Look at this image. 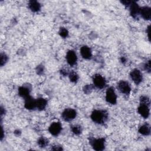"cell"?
Returning a JSON list of instances; mask_svg holds the SVG:
<instances>
[{
    "mask_svg": "<svg viewBox=\"0 0 151 151\" xmlns=\"http://www.w3.org/2000/svg\"><path fill=\"white\" fill-rule=\"evenodd\" d=\"M107 117V113L103 110H96L91 114V118L93 122L97 123H103Z\"/></svg>",
    "mask_w": 151,
    "mask_h": 151,
    "instance_id": "obj_1",
    "label": "cell"
},
{
    "mask_svg": "<svg viewBox=\"0 0 151 151\" xmlns=\"http://www.w3.org/2000/svg\"><path fill=\"white\" fill-rule=\"evenodd\" d=\"M106 101L110 104H114L116 103L117 96L113 88L109 87L107 88L106 94Z\"/></svg>",
    "mask_w": 151,
    "mask_h": 151,
    "instance_id": "obj_2",
    "label": "cell"
},
{
    "mask_svg": "<svg viewBox=\"0 0 151 151\" xmlns=\"http://www.w3.org/2000/svg\"><path fill=\"white\" fill-rule=\"evenodd\" d=\"M93 149L96 150L100 151L102 150L104 148V139L103 138H100L97 139H93L90 142Z\"/></svg>",
    "mask_w": 151,
    "mask_h": 151,
    "instance_id": "obj_3",
    "label": "cell"
},
{
    "mask_svg": "<svg viewBox=\"0 0 151 151\" xmlns=\"http://www.w3.org/2000/svg\"><path fill=\"white\" fill-rule=\"evenodd\" d=\"M76 111L72 109H67L62 113V117L65 121H70L76 116Z\"/></svg>",
    "mask_w": 151,
    "mask_h": 151,
    "instance_id": "obj_4",
    "label": "cell"
},
{
    "mask_svg": "<svg viewBox=\"0 0 151 151\" xmlns=\"http://www.w3.org/2000/svg\"><path fill=\"white\" fill-rule=\"evenodd\" d=\"M130 77L132 79V80L136 83V84H139L142 81L143 77H142V74L141 72L137 70V69H134L133 70L130 74Z\"/></svg>",
    "mask_w": 151,
    "mask_h": 151,
    "instance_id": "obj_5",
    "label": "cell"
},
{
    "mask_svg": "<svg viewBox=\"0 0 151 151\" xmlns=\"http://www.w3.org/2000/svg\"><path fill=\"white\" fill-rule=\"evenodd\" d=\"M93 83L94 86L99 88H103L106 84L105 79L100 74H96L94 76Z\"/></svg>",
    "mask_w": 151,
    "mask_h": 151,
    "instance_id": "obj_6",
    "label": "cell"
},
{
    "mask_svg": "<svg viewBox=\"0 0 151 151\" xmlns=\"http://www.w3.org/2000/svg\"><path fill=\"white\" fill-rule=\"evenodd\" d=\"M61 129L62 127L60 123L54 122L50 125L49 127V132L51 134L54 136H57L60 133Z\"/></svg>",
    "mask_w": 151,
    "mask_h": 151,
    "instance_id": "obj_7",
    "label": "cell"
},
{
    "mask_svg": "<svg viewBox=\"0 0 151 151\" xmlns=\"http://www.w3.org/2000/svg\"><path fill=\"white\" fill-rule=\"evenodd\" d=\"M118 88L121 93L126 94H129L131 90L129 83L125 81H121L119 83Z\"/></svg>",
    "mask_w": 151,
    "mask_h": 151,
    "instance_id": "obj_8",
    "label": "cell"
},
{
    "mask_svg": "<svg viewBox=\"0 0 151 151\" xmlns=\"http://www.w3.org/2000/svg\"><path fill=\"white\" fill-rule=\"evenodd\" d=\"M25 107L28 110H32L36 107V100L30 96L25 99Z\"/></svg>",
    "mask_w": 151,
    "mask_h": 151,
    "instance_id": "obj_9",
    "label": "cell"
},
{
    "mask_svg": "<svg viewBox=\"0 0 151 151\" xmlns=\"http://www.w3.org/2000/svg\"><path fill=\"white\" fill-rule=\"evenodd\" d=\"M67 63L70 65H74L77 61V55L75 52L73 50H70L67 52L66 55Z\"/></svg>",
    "mask_w": 151,
    "mask_h": 151,
    "instance_id": "obj_10",
    "label": "cell"
},
{
    "mask_svg": "<svg viewBox=\"0 0 151 151\" xmlns=\"http://www.w3.org/2000/svg\"><path fill=\"white\" fill-rule=\"evenodd\" d=\"M148 105L140 104L138 107V113L144 118H147L149 116V108Z\"/></svg>",
    "mask_w": 151,
    "mask_h": 151,
    "instance_id": "obj_11",
    "label": "cell"
},
{
    "mask_svg": "<svg viewBox=\"0 0 151 151\" xmlns=\"http://www.w3.org/2000/svg\"><path fill=\"white\" fill-rule=\"evenodd\" d=\"M129 6L131 15L134 18L137 17V15L140 14V7L139 6L138 4L134 1H132Z\"/></svg>",
    "mask_w": 151,
    "mask_h": 151,
    "instance_id": "obj_12",
    "label": "cell"
},
{
    "mask_svg": "<svg viewBox=\"0 0 151 151\" xmlns=\"http://www.w3.org/2000/svg\"><path fill=\"white\" fill-rule=\"evenodd\" d=\"M140 14L145 19H150L151 17L150 8L148 6H143L140 8Z\"/></svg>",
    "mask_w": 151,
    "mask_h": 151,
    "instance_id": "obj_13",
    "label": "cell"
},
{
    "mask_svg": "<svg viewBox=\"0 0 151 151\" xmlns=\"http://www.w3.org/2000/svg\"><path fill=\"white\" fill-rule=\"evenodd\" d=\"M80 53L81 56L85 59H90L91 57V51L87 46H83L80 49Z\"/></svg>",
    "mask_w": 151,
    "mask_h": 151,
    "instance_id": "obj_14",
    "label": "cell"
},
{
    "mask_svg": "<svg viewBox=\"0 0 151 151\" xmlns=\"http://www.w3.org/2000/svg\"><path fill=\"white\" fill-rule=\"evenodd\" d=\"M29 8L33 12H37L41 8L40 4L37 1H30L28 4Z\"/></svg>",
    "mask_w": 151,
    "mask_h": 151,
    "instance_id": "obj_15",
    "label": "cell"
},
{
    "mask_svg": "<svg viewBox=\"0 0 151 151\" xmlns=\"http://www.w3.org/2000/svg\"><path fill=\"white\" fill-rule=\"evenodd\" d=\"M18 93L21 97L26 99L29 96V89L27 87L21 86L18 88Z\"/></svg>",
    "mask_w": 151,
    "mask_h": 151,
    "instance_id": "obj_16",
    "label": "cell"
},
{
    "mask_svg": "<svg viewBox=\"0 0 151 151\" xmlns=\"http://www.w3.org/2000/svg\"><path fill=\"white\" fill-rule=\"evenodd\" d=\"M47 105V101L43 98H38L36 100V107L39 110H44Z\"/></svg>",
    "mask_w": 151,
    "mask_h": 151,
    "instance_id": "obj_17",
    "label": "cell"
},
{
    "mask_svg": "<svg viewBox=\"0 0 151 151\" xmlns=\"http://www.w3.org/2000/svg\"><path fill=\"white\" fill-rule=\"evenodd\" d=\"M139 132L140 134L143 135H145V136L149 135L150 133V126L148 124H143L139 128Z\"/></svg>",
    "mask_w": 151,
    "mask_h": 151,
    "instance_id": "obj_18",
    "label": "cell"
},
{
    "mask_svg": "<svg viewBox=\"0 0 151 151\" xmlns=\"http://www.w3.org/2000/svg\"><path fill=\"white\" fill-rule=\"evenodd\" d=\"M48 143V140L46 139L45 138L41 137H40L38 140V145L40 146V147H45Z\"/></svg>",
    "mask_w": 151,
    "mask_h": 151,
    "instance_id": "obj_19",
    "label": "cell"
},
{
    "mask_svg": "<svg viewBox=\"0 0 151 151\" xmlns=\"http://www.w3.org/2000/svg\"><path fill=\"white\" fill-rule=\"evenodd\" d=\"M69 78L71 82L76 83L77 81V80L78 79V76L76 73H75L74 71H71L69 74Z\"/></svg>",
    "mask_w": 151,
    "mask_h": 151,
    "instance_id": "obj_20",
    "label": "cell"
},
{
    "mask_svg": "<svg viewBox=\"0 0 151 151\" xmlns=\"http://www.w3.org/2000/svg\"><path fill=\"white\" fill-rule=\"evenodd\" d=\"M72 131L75 134L78 135L81 133L82 129H81V126H80L78 125H75L72 127Z\"/></svg>",
    "mask_w": 151,
    "mask_h": 151,
    "instance_id": "obj_21",
    "label": "cell"
},
{
    "mask_svg": "<svg viewBox=\"0 0 151 151\" xmlns=\"http://www.w3.org/2000/svg\"><path fill=\"white\" fill-rule=\"evenodd\" d=\"M59 34L61 37L63 38H66L68 35V32L67 29L65 28H61L59 31Z\"/></svg>",
    "mask_w": 151,
    "mask_h": 151,
    "instance_id": "obj_22",
    "label": "cell"
},
{
    "mask_svg": "<svg viewBox=\"0 0 151 151\" xmlns=\"http://www.w3.org/2000/svg\"><path fill=\"white\" fill-rule=\"evenodd\" d=\"M8 60L7 56L5 54H1V61H0V64L1 66L4 65L5 63Z\"/></svg>",
    "mask_w": 151,
    "mask_h": 151,
    "instance_id": "obj_23",
    "label": "cell"
},
{
    "mask_svg": "<svg viewBox=\"0 0 151 151\" xmlns=\"http://www.w3.org/2000/svg\"><path fill=\"white\" fill-rule=\"evenodd\" d=\"M140 100V104H145L149 106V104H150L149 99L147 97L142 96Z\"/></svg>",
    "mask_w": 151,
    "mask_h": 151,
    "instance_id": "obj_24",
    "label": "cell"
},
{
    "mask_svg": "<svg viewBox=\"0 0 151 151\" xmlns=\"http://www.w3.org/2000/svg\"><path fill=\"white\" fill-rule=\"evenodd\" d=\"M92 89H93L92 86L88 84V85H86V86L84 87V91L85 93L88 94V93H90Z\"/></svg>",
    "mask_w": 151,
    "mask_h": 151,
    "instance_id": "obj_25",
    "label": "cell"
},
{
    "mask_svg": "<svg viewBox=\"0 0 151 151\" xmlns=\"http://www.w3.org/2000/svg\"><path fill=\"white\" fill-rule=\"evenodd\" d=\"M43 71H44V68H43V67L42 65H38L37 67V74H42Z\"/></svg>",
    "mask_w": 151,
    "mask_h": 151,
    "instance_id": "obj_26",
    "label": "cell"
},
{
    "mask_svg": "<svg viewBox=\"0 0 151 151\" xmlns=\"http://www.w3.org/2000/svg\"><path fill=\"white\" fill-rule=\"evenodd\" d=\"M145 69L148 72H150V61H148L146 64H145Z\"/></svg>",
    "mask_w": 151,
    "mask_h": 151,
    "instance_id": "obj_27",
    "label": "cell"
},
{
    "mask_svg": "<svg viewBox=\"0 0 151 151\" xmlns=\"http://www.w3.org/2000/svg\"><path fill=\"white\" fill-rule=\"evenodd\" d=\"M52 150H63L62 147L61 146H54L52 147Z\"/></svg>",
    "mask_w": 151,
    "mask_h": 151,
    "instance_id": "obj_28",
    "label": "cell"
},
{
    "mask_svg": "<svg viewBox=\"0 0 151 151\" xmlns=\"http://www.w3.org/2000/svg\"><path fill=\"white\" fill-rule=\"evenodd\" d=\"M61 73L63 75V76H65L67 74V72L65 71V70H61Z\"/></svg>",
    "mask_w": 151,
    "mask_h": 151,
    "instance_id": "obj_29",
    "label": "cell"
},
{
    "mask_svg": "<svg viewBox=\"0 0 151 151\" xmlns=\"http://www.w3.org/2000/svg\"><path fill=\"white\" fill-rule=\"evenodd\" d=\"M147 33L148 34V37H149H149H150V35H149V34H150V26H149L147 29Z\"/></svg>",
    "mask_w": 151,
    "mask_h": 151,
    "instance_id": "obj_30",
    "label": "cell"
},
{
    "mask_svg": "<svg viewBox=\"0 0 151 151\" xmlns=\"http://www.w3.org/2000/svg\"><path fill=\"white\" fill-rule=\"evenodd\" d=\"M4 113H5V110L2 107H1V114L2 115Z\"/></svg>",
    "mask_w": 151,
    "mask_h": 151,
    "instance_id": "obj_31",
    "label": "cell"
},
{
    "mask_svg": "<svg viewBox=\"0 0 151 151\" xmlns=\"http://www.w3.org/2000/svg\"><path fill=\"white\" fill-rule=\"evenodd\" d=\"M121 61H122V63H124V62L126 61V59H125L124 57H122V58H121Z\"/></svg>",
    "mask_w": 151,
    "mask_h": 151,
    "instance_id": "obj_32",
    "label": "cell"
}]
</instances>
